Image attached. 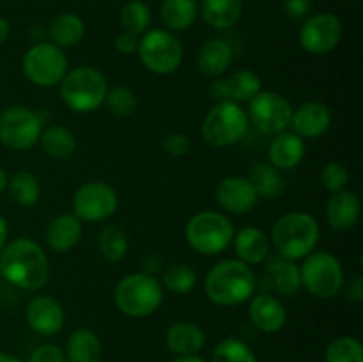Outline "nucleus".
I'll use <instances>...</instances> for the list:
<instances>
[{"instance_id":"58836bf2","label":"nucleus","mask_w":363,"mask_h":362,"mask_svg":"<svg viewBox=\"0 0 363 362\" xmlns=\"http://www.w3.org/2000/svg\"><path fill=\"white\" fill-rule=\"evenodd\" d=\"M106 109L119 117H128L137 110V94L130 87H113L106 91L105 102Z\"/></svg>"},{"instance_id":"bb28decb","label":"nucleus","mask_w":363,"mask_h":362,"mask_svg":"<svg viewBox=\"0 0 363 362\" xmlns=\"http://www.w3.org/2000/svg\"><path fill=\"white\" fill-rule=\"evenodd\" d=\"M48 35L55 46L59 48H73L84 39L85 25L78 14L62 13L53 18L52 25L48 28Z\"/></svg>"},{"instance_id":"7c9ffc66","label":"nucleus","mask_w":363,"mask_h":362,"mask_svg":"<svg viewBox=\"0 0 363 362\" xmlns=\"http://www.w3.org/2000/svg\"><path fill=\"white\" fill-rule=\"evenodd\" d=\"M39 144H41L43 151L48 156H52V158L66 160L77 149V137H74L69 128L52 124V126L45 128L41 131Z\"/></svg>"},{"instance_id":"f03ea898","label":"nucleus","mask_w":363,"mask_h":362,"mask_svg":"<svg viewBox=\"0 0 363 362\" xmlns=\"http://www.w3.org/2000/svg\"><path fill=\"white\" fill-rule=\"evenodd\" d=\"M204 290L213 304L222 307L240 305L254 295L255 273L240 259H223L209 270Z\"/></svg>"},{"instance_id":"a18cd8bd","label":"nucleus","mask_w":363,"mask_h":362,"mask_svg":"<svg viewBox=\"0 0 363 362\" xmlns=\"http://www.w3.org/2000/svg\"><path fill=\"white\" fill-rule=\"evenodd\" d=\"M346 297L347 300L353 302V304H360L363 300V279L362 275L354 277L353 280L350 283V286H347L346 290Z\"/></svg>"},{"instance_id":"7ed1b4c3","label":"nucleus","mask_w":363,"mask_h":362,"mask_svg":"<svg viewBox=\"0 0 363 362\" xmlns=\"http://www.w3.org/2000/svg\"><path fill=\"white\" fill-rule=\"evenodd\" d=\"M272 241L280 258L289 261L307 258L319 241L318 220L303 212L286 213L273 226Z\"/></svg>"},{"instance_id":"dca6fc26","label":"nucleus","mask_w":363,"mask_h":362,"mask_svg":"<svg viewBox=\"0 0 363 362\" xmlns=\"http://www.w3.org/2000/svg\"><path fill=\"white\" fill-rule=\"evenodd\" d=\"M64 309L50 295H38L27 305V323L39 336H55L64 327Z\"/></svg>"},{"instance_id":"8fccbe9b","label":"nucleus","mask_w":363,"mask_h":362,"mask_svg":"<svg viewBox=\"0 0 363 362\" xmlns=\"http://www.w3.org/2000/svg\"><path fill=\"white\" fill-rule=\"evenodd\" d=\"M7 183H9V177H7V172L0 165V194L7 188Z\"/></svg>"},{"instance_id":"49530a36","label":"nucleus","mask_w":363,"mask_h":362,"mask_svg":"<svg viewBox=\"0 0 363 362\" xmlns=\"http://www.w3.org/2000/svg\"><path fill=\"white\" fill-rule=\"evenodd\" d=\"M7 236H9V226H7L6 219L0 215V251H2L4 245L7 243Z\"/></svg>"},{"instance_id":"c03bdc74","label":"nucleus","mask_w":363,"mask_h":362,"mask_svg":"<svg viewBox=\"0 0 363 362\" xmlns=\"http://www.w3.org/2000/svg\"><path fill=\"white\" fill-rule=\"evenodd\" d=\"M138 35L130 34V32H121L116 38V50L119 53H124V55H131L138 50Z\"/></svg>"},{"instance_id":"6e6552de","label":"nucleus","mask_w":363,"mask_h":362,"mask_svg":"<svg viewBox=\"0 0 363 362\" xmlns=\"http://www.w3.org/2000/svg\"><path fill=\"white\" fill-rule=\"evenodd\" d=\"M301 286L315 298H333L344 284V270L339 259L325 251L311 252L300 268Z\"/></svg>"},{"instance_id":"aec40b11","label":"nucleus","mask_w":363,"mask_h":362,"mask_svg":"<svg viewBox=\"0 0 363 362\" xmlns=\"http://www.w3.org/2000/svg\"><path fill=\"white\" fill-rule=\"evenodd\" d=\"M362 204L357 194L350 190H340L332 194L326 204V219L332 229L350 231L360 220Z\"/></svg>"},{"instance_id":"ddd939ff","label":"nucleus","mask_w":363,"mask_h":362,"mask_svg":"<svg viewBox=\"0 0 363 362\" xmlns=\"http://www.w3.org/2000/svg\"><path fill=\"white\" fill-rule=\"evenodd\" d=\"M119 206L117 192L103 181H89L73 195V215L82 222H103Z\"/></svg>"},{"instance_id":"412c9836","label":"nucleus","mask_w":363,"mask_h":362,"mask_svg":"<svg viewBox=\"0 0 363 362\" xmlns=\"http://www.w3.org/2000/svg\"><path fill=\"white\" fill-rule=\"evenodd\" d=\"M305 141L293 131H282L275 135L268 146V158L275 169H293L303 160Z\"/></svg>"},{"instance_id":"e433bc0d","label":"nucleus","mask_w":363,"mask_h":362,"mask_svg":"<svg viewBox=\"0 0 363 362\" xmlns=\"http://www.w3.org/2000/svg\"><path fill=\"white\" fill-rule=\"evenodd\" d=\"M211 362H257L254 350L245 341L227 337L213 350Z\"/></svg>"},{"instance_id":"9d476101","label":"nucleus","mask_w":363,"mask_h":362,"mask_svg":"<svg viewBox=\"0 0 363 362\" xmlns=\"http://www.w3.org/2000/svg\"><path fill=\"white\" fill-rule=\"evenodd\" d=\"M137 53L142 64L156 75L174 73L183 62V45L172 32L163 28L144 32Z\"/></svg>"},{"instance_id":"ea45409f","label":"nucleus","mask_w":363,"mask_h":362,"mask_svg":"<svg viewBox=\"0 0 363 362\" xmlns=\"http://www.w3.org/2000/svg\"><path fill=\"white\" fill-rule=\"evenodd\" d=\"M321 183L332 194L346 190L347 183H350V170L340 162L326 163L321 170Z\"/></svg>"},{"instance_id":"4468645a","label":"nucleus","mask_w":363,"mask_h":362,"mask_svg":"<svg viewBox=\"0 0 363 362\" xmlns=\"http://www.w3.org/2000/svg\"><path fill=\"white\" fill-rule=\"evenodd\" d=\"M342 39V21L332 13H318L307 16L300 28V45L312 55H325Z\"/></svg>"},{"instance_id":"f257e3e1","label":"nucleus","mask_w":363,"mask_h":362,"mask_svg":"<svg viewBox=\"0 0 363 362\" xmlns=\"http://www.w3.org/2000/svg\"><path fill=\"white\" fill-rule=\"evenodd\" d=\"M0 273L20 290L38 291L48 283L50 263L41 245L30 238H18L0 251Z\"/></svg>"},{"instance_id":"4c0bfd02","label":"nucleus","mask_w":363,"mask_h":362,"mask_svg":"<svg viewBox=\"0 0 363 362\" xmlns=\"http://www.w3.org/2000/svg\"><path fill=\"white\" fill-rule=\"evenodd\" d=\"M326 362H363L362 343L357 337H337L326 348Z\"/></svg>"},{"instance_id":"b1692460","label":"nucleus","mask_w":363,"mask_h":362,"mask_svg":"<svg viewBox=\"0 0 363 362\" xmlns=\"http://www.w3.org/2000/svg\"><path fill=\"white\" fill-rule=\"evenodd\" d=\"M234 251H236L238 259L245 265H261L269 252V240L259 227L247 226L238 231L233 238Z\"/></svg>"},{"instance_id":"0eeeda50","label":"nucleus","mask_w":363,"mask_h":362,"mask_svg":"<svg viewBox=\"0 0 363 362\" xmlns=\"http://www.w3.org/2000/svg\"><path fill=\"white\" fill-rule=\"evenodd\" d=\"M186 241L195 252L215 256L225 251L234 238V226L218 212H201L186 224Z\"/></svg>"},{"instance_id":"423d86ee","label":"nucleus","mask_w":363,"mask_h":362,"mask_svg":"<svg viewBox=\"0 0 363 362\" xmlns=\"http://www.w3.org/2000/svg\"><path fill=\"white\" fill-rule=\"evenodd\" d=\"M250 121L240 103L216 102L204 117L201 133L206 144L213 148H229L247 135Z\"/></svg>"},{"instance_id":"de8ad7c7","label":"nucleus","mask_w":363,"mask_h":362,"mask_svg":"<svg viewBox=\"0 0 363 362\" xmlns=\"http://www.w3.org/2000/svg\"><path fill=\"white\" fill-rule=\"evenodd\" d=\"M9 34H11L9 21H7L6 18L0 16V45H4V43L7 41V38H9Z\"/></svg>"},{"instance_id":"5701e85b","label":"nucleus","mask_w":363,"mask_h":362,"mask_svg":"<svg viewBox=\"0 0 363 362\" xmlns=\"http://www.w3.org/2000/svg\"><path fill=\"white\" fill-rule=\"evenodd\" d=\"M165 344L174 355H197L206 344V334L191 322H177L169 327L165 334Z\"/></svg>"},{"instance_id":"393cba45","label":"nucleus","mask_w":363,"mask_h":362,"mask_svg":"<svg viewBox=\"0 0 363 362\" xmlns=\"http://www.w3.org/2000/svg\"><path fill=\"white\" fill-rule=\"evenodd\" d=\"M82 220L73 213L55 216L46 229V243L55 252H67L80 241Z\"/></svg>"},{"instance_id":"cd10ccee","label":"nucleus","mask_w":363,"mask_h":362,"mask_svg":"<svg viewBox=\"0 0 363 362\" xmlns=\"http://www.w3.org/2000/svg\"><path fill=\"white\" fill-rule=\"evenodd\" d=\"M101 351V341L96 332L89 329H78L67 339L64 355L67 362H99Z\"/></svg>"},{"instance_id":"f704fd0d","label":"nucleus","mask_w":363,"mask_h":362,"mask_svg":"<svg viewBox=\"0 0 363 362\" xmlns=\"http://www.w3.org/2000/svg\"><path fill=\"white\" fill-rule=\"evenodd\" d=\"M197 284V273L186 263H172L163 270L162 286L177 295H186Z\"/></svg>"},{"instance_id":"6ab92c4d","label":"nucleus","mask_w":363,"mask_h":362,"mask_svg":"<svg viewBox=\"0 0 363 362\" xmlns=\"http://www.w3.org/2000/svg\"><path fill=\"white\" fill-rule=\"evenodd\" d=\"M291 124L294 128V133L300 135L301 138L321 137L332 124V112L325 103L307 102L293 110Z\"/></svg>"},{"instance_id":"39448f33","label":"nucleus","mask_w":363,"mask_h":362,"mask_svg":"<svg viewBox=\"0 0 363 362\" xmlns=\"http://www.w3.org/2000/svg\"><path fill=\"white\" fill-rule=\"evenodd\" d=\"M60 98L74 112H92L105 102L108 82L101 71L82 66L67 71L60 80Z\"/></svg>"},{"instance_id":"37998d69","label":"nucleus","mask_w":363,"mask_h":362,"mask_svg":"<svg viewBox=\"0 0 363 362\" xmlns=\"http://www.w3.org/2000/svg\"><path fill=\"white\" fill-rule=\"evenodd\" d=\"M312 0H284V13L289 20L301 21L311 14Z\"/></svg>"},{"instance_id":"3c124183","label":"nucleus","mask_w":363,"mask_h":362,"mask_svg":"<svg viewBox=\"0 0 363 362\" xmlns=\"http://www.w3.org/2000/svg\"><path fill=\"white\" fill-rule=\"evenodd\" d=\"M0 362H21L20 358L9 353H0Z\"/></svg>"},{"instance_id":"f3484780","label":"nucleus","mask_w":363,"mask_h":362,"mask_svg":"<svg viewBox=\"0 0 363 362\" xmlns=\"http://www.w3.org/2000/svg\"><path fill=\"white\" fill-rule=\"evenodd\" d=\"M216 202L233 215H245L257 204V194L248 177L229 176L216 187Z\"/></svg>"},{"instance_id":"79ce46f5","label":"nucleus","mask_w":363,"mask_h":362,"mask_svg":"<svg viewBox=\"0 0 363 362\" xmlns=\"http://www.w3.org/2000/svg\"><path fill=\"white\" fill-rule=\"evenodd\" d=\"M190 138L183 133H169L163 138V149L170 156H184L190 151Z\"/></svg>"},{"instance_id":"72a5a7b5","label":"nucleus","mask_w":363,"mask_h":362,"mask_svg":"<svg viewBox=\"0 0 363 362\" xmlns=\"http://www.w3.org/2000/svg\"><path fill=\"white\" fill-rule=\"evenodd\" d=\"M13 201L20 206H34L41 197V185L32 172H16L7 183Z\"/></svg>"},{"instance_id":"4be33fe9","label":"nucleus","mask_w":363,"mask_h":362,"mask_svg":"<svg viewBox=\"0 0 363 362\" xmlns=\"http://www.w3.org/2000/svg\"><path fill=\"white\" fill-rule=\"evenodd\" d=\"M234 60V50L225 39H209L201 46L197 55V67L204 77L216 78L225 73Z\"/></svg>"},{"instance_id":"1a4fd4ad","label":"nucleus","mask_w":363,"mask_h":362,"mask_svg":"<svg viewBox=\"0 0 363 362\" xmlns=\"http://www.w3.org/2000/svg\"><path fill=\"white\" fill-rule=\"evenodd\" d=\"M23 73L28 82L38 87H53L67 73V57L62 48L53 43L41 41L32 45L23 55Z\"/></svg>"},{"instance_id":"2f4dec72","label":"nucleus","mask_w":363,"mask_h":362,"mask_svg":"<svg viewBox=\"0 0 363 362\" xmlns=\"http://www.w3.org/2000/svg\"><path fill=\"white\" fill-rule=\"evenodd\" d=\"M248 181L254 187L257 197L264 199H277L286 190L284 177L279 174V169L272 163H255L248 174Z\"/></svg>"},{"instance_id":"473e14b6","label":"nucleus","mask_w":363,"mask_h":362,"mask_svg":"<svg viewBox=\"0 0 363 362\" xmlns=\"http://www.w3.org/2000/svg\"><path fill=\"white\" fill-rule=\"evenodd\" d=\"M98 248L103 259H106L108 263H119L126 258L130 241L121 227L106 226L98 234Z\"/></svg>"},{"instance_id":"c85d7f7f","label":"nucleus","mask_w":363,"mask_h":362,"mask_svg":"<svg viewBox=\"0 0 363 362\" xmlns=\"http://www.w3.org/2000/svg\"><path fill=\"white\" fill-rule=\"evenodd\" d=\"M197 0H163L160 6V18L170 31H186L197 21Z\"/></svg>"},{"instance_id":"20e7f679","label":"nucleus","mask_w":363,"mask_h":362,"mask_svg":"<svg viewBox=\"0 0 363 362\" xmlns=\"http://www.w3.org/2000/svg\"><path fill=\"white\" fill-rule=\"evenodd\" d=\"M117 309L130 318L155 314L163 302V286L151 273H131L117 283L113 291Z\"/></svg>"},{"instance_id":"a19ab883","label":"nucleus","mask_w":363,"mask_h":362,"mask_svg":"<svg viewBox=\"0 0 363 362\" xmlns=\"http://www.w3.org/2000/svg\"><path fill=\"white\" fill-rule=\"evenodd\" d=\"M28 362H66V355L55 344H41L32 351Z\"/></svg>"},{"instance_id":"c756f323","label":"nucleus","mask_w":363,"mask_h":362,"mask_svg":"<svg viewBox=\"0 0 363 362\" xmlns=\"http://www.w3.org/2000/svg\"><path fill=\"white\" fill-rule=\"evenodd\" d=\"M266 272H268L269 284L284 297H291V295L300 291V268L294 265V261L284 258L272 259L266 266Z\"/></svg>"},{"instance_id":"a878e982","label":"nucleus","mask_w":363,"mask_h":362,"mask_svg":"<svg viewBox=\"0 0 363 362\" xmlns=\"http://www.w3.org/2000/svg\"><path fill=\"white\" fill-rule=\"evenodd\" d=\"M243 0H199V14L213 28H230L240 20Z\"/></svg>"},{"instance_id":"f8f14e48","label":"nucleus","mask_w":363,"mask_h":362,"mask_svg":"<svg viewBox=\"0 0 363 362\" xmlns=\"http://www.w3.org/2000/svg\"><path fill=\"white\" fill-rule=\"evenodd\" d=\"M248 121L266 135H279L291 126L293 106L282 94L273 91H259L248 102Z\"/></svg>"},{"instance_id":"09e8293b","label":"nucleus","mask_w":363,"mask_h":362,"mask_svg":"<svg viewBox=\"0 0 363 362\" xmlns=\"http://www.w3.org/2000/svg\"><path fill=\"white\" fill-rule=\"evenodd\" d=\"M172 362H206V361L199 357V355H184V357L174 358Z\"/></svg>"},{"instance_id":"a211bd4d","label":"nucleus","mask_w":363,"mask_h":362,"mask_svg":"<svg viewBox=\"0 0 363 362\" xmlns=\"http://www.w3.org/2000/svg\"><path fill=\"white\" fill-rule=\"evenodd\" d=\"M252 323L264 334H275L284 329L287 312L282 302L269 293H259L250 300L248 309Z\"/></svg>"},{"instance_id":"c9c22d12","label":"nucleus","mask_w":363,"mask_h":362,"mask_svg":"<svg viewBox=\"0 0 363 362\" xmlns=\"http://www.w3.org/2000/svg\"><path fill=\"white\" fill-rule=\"evenodd\" d=\"M149 23H151V9L142 0H130L124 4L121 9V25H123L124 32L130 34L140 35L147 32Z\"/></svg>"},{"instance_id":"2eb2a0df","label":"nucleus","mask_w":363,"mask_h":362,"mask_svg":"<svg viewBox=\"0 0 363 362\" xmlns=\"http://www.w3.org/2000/svg\"><path fill=\"white\" fill-rule=\"evenodd\" d=\"M261 78L255 71L240 70L227 78H218L211 84L209 92L216 102H250L261 89Z\"/></svg>"},{"instance_id":"9b49d317","label":"nucleus","mask_w":363,"mask_h":362,"mask_svg":"<svg viewBox=\"0 0 363 362\" xmlns=\"http://www.w3.org/2000/svg\"><path fill=\"white\" fill-rule=\"evenodd\" d=\"M43 131V121L27 106H9L0 114V142L14 151L34 148Z\"/></svg>"}]
</instances>
